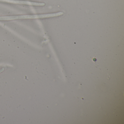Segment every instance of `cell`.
<instances>
[{"mask_svg": "<svg viewBox=\"0 0 124 124\" xmlns=\"http://www.w3.org/2000/svg\"><path fill=\"white\" fill-rule=\"evenodd\" d=\"M37 19L36 15L0 16V21H10V20H17V19Z\"/></svg>", "mask_w": 124, "mask_h": 124, "instance_id": "obj_1", "label": "cell"}, {"mask_svg": "<svg viewBox=\"0 0 124 124\" xmlns=\"http://www.w3.org/2000/svg\"><path fill=\"white\" fill-rule=\"evenodd\" d=\"M4 70H5V68H2L0 70V73H1V72H3Z\"/></svg>", "mask_w": 124, "mask_h": 124, "instance_id": "obj_2", "label": "cell"}]
</instances>
